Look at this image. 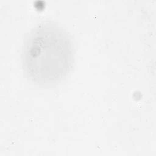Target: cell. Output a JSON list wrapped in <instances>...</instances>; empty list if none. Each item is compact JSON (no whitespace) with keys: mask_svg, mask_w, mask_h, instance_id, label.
Here are the masks:
<instances>
[{"mask_svg":"<svg viewBox=\"0 0 156 156\" xmlns=\"http://www.w3.org/2000/svg\"><path fill=\"white\" fill-rule=\"evenodd\" d=\"M74 55V46L68 31L57 23L44 22L27 35L22 51V66L32 82L53 85L69 73Z\"/></svg>","mask_w":156,"mask_h":156,"instance_id":"6da1fadb","label":"cell"}]
</instances>
